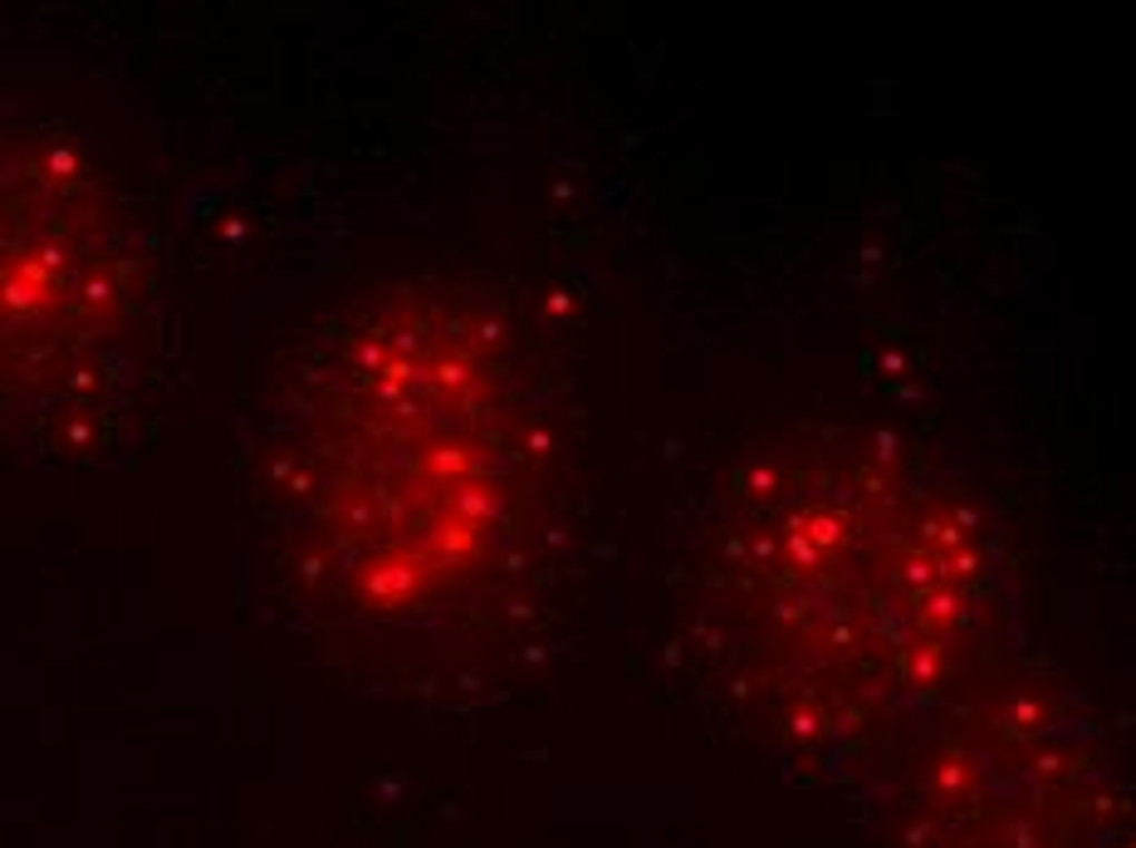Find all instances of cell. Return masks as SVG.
Returning a JSON list of instances; mask_svg holds the SVG:
<instances>
[{
    "label": "cell",
    "instance_id": "cell-1",
    "mask_svg": "<svg viewBox=\"0 0 1136 848\" xmlns=\"http://www.w3.org/2000/svg\"><path fill=\"white\" fill-rule=\"evenodd\" d=\"M294 461L333 594L368 618H447L525 545L535 398L486 314L451 294H392L333 329Z\"/></svg>",
    "mask_w": 1136,
    "mask_h": 848
}]
</instances>
